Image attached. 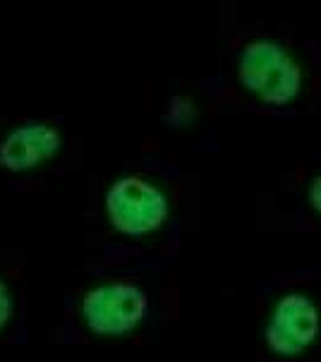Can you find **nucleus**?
I'll return each mask as SVG.
<instances>
[{
  "mask_svg": "<svg viewBox=\"0 0 321 362\" xmlns=\"http://www.w3.org/2000/svg\"><path fill=\"white\" fill-rule=\"evenodd\" d=\"M321 334V315L317 305L302 293H290L281 298L271 310L264 339L271 353L293 358L314 346Z\"/></svg>",
  "mask_w": 321,
  "mask_h": 362,
  "instance_id": "nucleus-4",
  "label": "nucleus"
},
{
  "mask_svg": "<svg viewBox=\"0 0 321 362\" xmlns=\"http://www.w3.org/2000/svg\"><path fill=\"white\" fill-rule=\"evenodd\" d=\"M238 79L267 106H288L302 91V67L281 41L250 39L238 55Z\"/></svg>",
  "mask_w": 321,
  "mask_h": 362,
  "instance_id": "nucleus-1",
  "label": "nucleus"
},
{
  "mask_svg": "<svg viewBox=\"0 0 321 362\" xmlns=\"http://www.w3.org/2000/svg\"><path fill=\"white\" fill-rule=\"evenodd\" d=\"M63 137L48 122H24L0 139V168L34 170L60 154Z\"/></svg>",
  "mask_w": 321,
  "mask_h": 362,
  "instance_id": "nucleus-5",
  "label": "nucleus"
},
{
  "mask_svg": "<svg viewBox=\"0 0 321 362\" xmlns=\"http://www.w3.org/2000/svg\"><path fill=\"white\" fill-rule=\"evenodd\" d=\"M82 319L98 336H125L149 315V298L134 284H106L82 298Z\"/></svg>",
  "mask_w": 321,
  "mask_h": 362,
  "instance_id": "nucleus-3",
  "label": "nucleus"
},
{
  "mask_svg": "<svg viewBox=\"0 0 321 362\" xmlns=\"http://www.w3.org/2000/svg\"><path fill=\"white\" fill-rule=\"evenodd\" d=\"M12 296L8 291V286L3 284V279H0V329L8 327V322L12 319Z\"/></svg>",
  "mask_w": 321,
  "mask_h": 362,
  "instance_id": "nucleus-6",
  "label": "nucleus"
},
{
  "mask_svg": "<svg viewBox=\"0 0 321 362\" xmlns=\"http://www.w3.org/2000/svg\"><path fill=\"white\" fill-rule=\"evenodd\" d=\"M307 202H310V206L321 216V173L307 187Z\"/></svg>",
  "mask_w": 321,
  "mask_h": 362,
  "instance_id": "nucleus-7",
  "label": "nucleus"
},
{
  "mask_svg": "<svg viewBox=\"0 0 321 362\" xmlns=\"http://www.w3.org/2000/svg\"><path fill=\"white\" fill-rule=\"evenodd\" d=\"M106 214L115 230L122 235H149L168 221V197L153 182L139 175L115 180L106 192Z\"/></svg>",
  "mask_w": 321,
  "mask_h": 362,
  "instance_id": "nucleus-2",
  "label": "nucleus"
}]
</instances>
